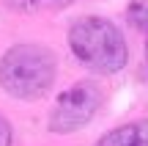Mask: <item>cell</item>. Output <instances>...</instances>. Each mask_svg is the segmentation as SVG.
Listing matches in <instances>:
<instances>
[{"label": "cell", "mask_w": 148, "mask_h": 146, "mask_svg": "<svg viewBox=\"0 0 148 146\" xmlns=\"http://www.w3.org/2000/svg\"><path fill=\"white\" fill-rule=\"evenodd\" d=\"M69 47L88 69L115 75L126 66L129 50L121 30L104 17H82L69 28Z\"/></svg>", "instance_id": "2"}, {"label": "cell", "mask_w": 148, "mask_h": 146, "mask_svg": "<svg viewBox=\"0 0 148 146\" xmlns=\"http://www.w3.org/2000/svg\"><path fill=\"white\" fill-rule=\"evenodd\" d=\"M14 143V130H11V124L0 116V146H11Z\"/></svg>", "instance_id": "7"}, {"label": "cell", "mask_w": 148, "mask_h": 146, "mask_svg": "<svg viewBox=\"0 0 148 146\" xmlns=\"http://www.w3.org/2000/svg\"><path fill=\"white\" fill-rule=\"evenodd\" d=\"M126 17H129V22H132L134 28H140V30L148 33V0H134L126 8Z\"/></svg>", "instance_id": "6"}, {"label": "cell", "mask_w": 148, "mask_h": 146, "mask_svg": "<svg viewBox=\"0 0 148 146\" xmlns=\"http://www.w3.org/2000/svg\"><path fill=\"white\" fill-rule=\"evenodd\" d=\"M99 105H101V91L93 83H88V80L74 83L71 88H66L55 99L52 113H49V130L60 132V135L79 130L96 116Z\"/></svg>", "instance_id": "3"}, {"label": "cell", "mask_w": 148, "mask_h": 146, "mask_svg": "<svg viewBox=\"0 0 148 146\" xmlns=\"http://www.w3.org/2000/svg\"><path fill=\"white\" fill-rule=\"evenodd\" d=\"M145 61H148V42H145Z\"/></svg>", "instance_id": "8"}, {"label": "cell", "mask_w": 148, "mask_h": 146, "mask_svg": "<svg viewBox=\"0 0 148 146\" xmlns=\"http://www.w3.org/2000/svg\"><path fill=\"white\" fill-rule=\"evenodd\" d=\"M96 146H148V119L115 127L107 135H101Z\"/></svg>", "instance_id": "4"}, {"label": "cell", "mask_w": 148, "mask_h": 146, "mask_svg": "<svg viewBox=\"0 0 148 146\" xmlns=\"http://www.w3.org/2000/svg\"><path fill=\"white\" fill-rule=\"evenodd\" d=\"M71 3L74 0H8V8L22 11V14H33V11H58Z\"/></svg>", "instance_id": "5"}, {"label": "cell", "mask_w": 148, "mask_h": 146, "mask_svg": "<svg viewBox=\"0 0 148 146\" xmlns=\"http://www.w3.org/2000/svg\"><path fill=\"white\" fill-rule=\"evenodd\" d=\"M58 75L55 53L41 44H14L0 58V88L16 99H38Z\"/></svg>", "instance_id": "1"}]
</instances>
